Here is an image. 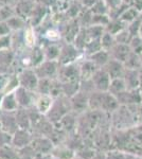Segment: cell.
I'll return each mask as SVG.
<instances>
[{
	"mask_svg": "<svg viewBox=\"0 0 142 159\" xmlns=\"http://www.w3.org/2000/svg\"><path fill=\"white\" fill-rule=\"evenodd\" d=\"M141 24H142V15H140L138 18L127 25V27L126 28H127V30L130 31V33L131 34V36L133 37L139 35V30H140Z\"/></svg>",
	"mask_w": 142,
	"mask_h": 159,
	"instance_id": "7bdbcfd3",
	"label": "cell"
},
{
	"mask_svg": "<svg viewBox=\"0 0 142 159\" xmlns=\"http://www.w3.org/2000/svg\"><path fill=\"white\" fill-rule=\"evenodd\" d=\"M89 37H88V34H87L86 32V28H81V30L79 31V33H77V35L76 36L73 40V45L76 46L79 50H81L82 52H83V49L84 47L86 46V43L89 42Z\"/></svg>",
	"mask_w": 142,
	"mask_h": 159,
	"instance_id": "1f68e13d",
	"label": "cell"
},
{
	"mask_svg": "<svg viewBox=\"0 0 142 159\" xmlns=\"http://www.w3.org/2000/svg\"><path fill=\"white\" fill-rule=\"evenodd\" d=\"M115 38H116V42L119 43H125V45H130L131 38V34L130 33V31L127 30V28L125 29L121 30L120 32H118L117 34L115 35Z\"/></svg>",
	"mask_w": 142,
	"mask_h": 159,
	"instance_id": "b9f144b4",
	"label": "cell"
},
{
	"mask_svg": "<svg viewBox=\"0 0 142 159\" xmlns=\"http://www.w3.org/2000/svg\"><path fill=\"white\" fill-rule=\"evenodd\" d=\"M18 108H19V106L17 103L16 96H15V90L2 94L1 103H0V111L15 112Z\"/></svg>",
	"mask_w": 142,
	"mask_h": 159,
	"instance_id": "44dd1931",
	"label": "cell"
},
{
	"mask_svg": "<svg viewBox=\"0 0 142 159\" xmlns=\"http://www.w3.org/2000/svg\"><path fill=\"white\" fill-rule=\"evenodd\" d=\"M17 64V54L12 48L0 50V73H16L14 70Z\"/></svg>",
	"mask_w": 142,
	"mask_h": 159,
	"instance_id": "ba28073f",
	"label": "cell"
},
{
	"mask_svg": "<svg viewBox=\"0 0 142 159\" xmlns=\"http://www.w3.org/2000/svg\"><path fill=\"white\" fill-rule=\"evenodd\" d=\"M141 15H142V12H141Z\"/></svg>",
	"mask_w": 142,
	"mask_h": 159,
	"instance_id": "91938a15",
	"label": "cell"
},
{
	"mask_svg": "<svg viewBox=\"0 0 142 159\" xmlns=\"http://www.w3.org/2000/svg\"><path fill=\"white\" fill-rule=\"evenodd\" d=\"M13 145L0 148V159H20L18 154Z\"/></svg>",
	"mask_w": 142,
	"mask_h": 159,
	"instance_id": "74e56055",
	"label": "cell"
},
{
	"mask_svg": "<svg viewBox=\"0 0 142 159\" xmlns=\"http://www.w3.org/2000/svg\"><path fill=\"white\" fill-rule=\"evenodd\" d=\"M87 57H88L98 68H104L105 65H106L110 58H112L110 57L109 52L103 49L99 50L98 52L94 53V54H91L90 56H87Z\"/></svg>",
	"mask_w": 142,
	"mask_h": 159,
	"instance_id": "83f0119b",
	"label": "cell"
},
{
	"mask_svg": "<svg viewBox=\"0 0 142 159\" xmlns=\"http://www.w3.org/2000/svg\"><path fill=\"white\" fill-rule=\"evenodd\" d=\"M80 66V76H81V81H88L92 78V75L98 70L97 66L89 60L88 57L84 56L81 61H79Z\"/></svg>",
	"mask_w": 142,
	"mask_h": 159,
	"instance_id": "ffe728a7",
	"label": "cell"
},
{
	"mask_svg": "<svg viewBox=\"0 0 142 159\" xmlns=\"http://www.w3.org/2000/svg\"><path fill=\"white\" fill-rule=\"evenodd\" d=\"M31 148L35 154L39 155H51V152L53 150V142L49 137L46 136H39L37 138H33V141L31 143Z\"/></svg>",
	"mask_w": 142,
	"mask_h": 159,
	"instance_id": "5bb4252c",
	"label": "cell"
},
{
	"mask_svg": "<svg viewBox=\"0 0 142 159\" xmlns=\"http://www.w3.org/2000/svg\"><path fill=\"white\" fill-rule=\"evenodd\" d=\"M0 129H1V121H0Z\"/></svg>",
	"mask_w": 142,
	"mask_h": 159,
	"instance_id": "6f0895ef",
	"label": "cell"
},
{
	"mask_svg": "<svg viewBox=\"0 0 142 159\" xmlns=\"http://www.w3.org/2000/svg\"><path fill=\"white\" fill-rule=\"evenodd\" d=\"M120 106L117 98L108 91L94 90L89 93L88 107L90 110L110 115Z\"/></svg>",
	"mask_w": 142,
	"mask_h": 159,
	"instance_id": "7a4b0ae2",
	"label": "cell"
},
{
	"mask_svg": "<svg viewBox=\"0 0 142 159\" xmlns=\"http://www.w3.org/2000/svg\"><path fill=\"white\" fill-rule=\"evenodd\" d=\"M140 70V69H139ZM139 70L126 68L125 73L123 75V80L125 82V85L127 90H134L139 89Z\"/></svg>",
	"mask_w": 142,
	"mask_h": 159,
	"instance_id": "d4e9b609",
	"label": "cell"
},
{
	"mask_svg": "<svg viewBox=\"0 0 142 159\" xmlns=\"http://www.w3.org/2000/svg\"><path fill=\"white\" fill-rule=\"evenodd\" d=\"M57 79L62 83H67V82H81L79 61L73 64H69V65L59 66Z\"/></svg>",
	"mask_w": 142,
	"mask_h": 159,
	"instance_id": "9c48e42d",
	"label": "cell"
},
{
	"mask_svg": "<svg viewBox=\"0 0 142 159\" xmlns=\"http://www.w3.org/2000/svg\"><path fill=\"white\" fill-rule=\"evenodd\" d=\"M2 6V4H1V2H0V7H1Z\"/></svg>",
	"mask_w": 142,
	"mask_h": 159,
	"instance_id": "680465c9",
	"label": "cell"
},
{
	"mask_svg": "<svg viewBox=\"0 0 142 159\" xmlns=\"http://www.w3.org/2000/svg\"><path fill=\"white\" fill-rule=\"evenodd\" d=\"M95 1H97V0H80L82 7H85V9H90V7L95 3Z\"/></svg>",
	"mask_w": 142,
	"mask_h": 159,
	"instance_id": "681fc988",
	"label": "cell"
},
{
	"mask_svg": "<svg viewBox=\"0 0 142 159\" xmlns=\"http://www.w3.org/2000/svg\"><path fill=\"white\" fill-rule=\"evenodd\" d=\"M15 117H16L17 125L19 129L31 130L32 125H31L29 111H28L27 108H21V107H19V108L15 111Z\"/></svg>",
	"mask_w": 142,
	"mask_h": 159,
	"instance_id": "484cf974",
	"label": "cell"
},
{
	"mask_svg": "<svg viewBox=\"0 0 142 159\" xmlns=\"http://www.w3.org/2000/svg\"><path fill=\"white\" fill-rule=\"evenodd\" d=\"M100 43H101V47H102L103 50H106V51H109L113 46L117 43L116 42V38H115V35L110 34L105 31L103 33V35L101 36L100 38Z\"/></svg>",
	"mask_w": 142,
	"mask_h": 159,
	"instance_id": "e575fe53",
	"label": "cell"
},
{
	"mask_svg": "<svg viewBox=\"0 0 142 159\" xmlns=\"http://www.w3.org/2000/svg\"><path fill=\"white\" fill-rule=\"evenodd\" d=\"M12 136L13 135L0 129V148L12 145Z\"/></svg>",
	"mask_w": 142,
	"mask_h": 159,
	"instance_id": "ee69618b",
	"label": "cell"
},
{
	"mask_svg": "<svg viewBox=\"0 0 142 159\" xmlns=\"http://www.w3.org/2000/svg\"><path fill=\"white\" fill-rule=\"evenodd\" d=\"M110 144L117 150L142 156V123L124 130H118V136L113 137Z\"/></svg>",
	"mask_w": 142,
	"mask_h": 159,
	"instance_id": "6da1fadb",
	"label": "cell"
},
{
	"mask_svg": "<svg viewBox=\"0 0 142 159\" xmlns=\"http://www.w3.org/2000/svg\"><path fill=\"white\" fill-rule=\"evenodd\" d=\"M15 96L17 99L18 106L21 108H31L35 105L38 93L36 91L28 90V89L18 86L15 90Z\"/></svg>",
	"mask_w": 142,
	"mask_h": 159,
	"instance_id": "8fae6325",
	"label": "cell"
},
{
	"mask_svg": "<svg viewBox=\"0 0 142 159\" xmlns=\"http://www.w3.org/2000/svg\"><path fill=\"white\" fill-rule=\"evenodd\" d=\"M139 90L142 91V68L139 70Z\"/></svg>",
	"mask_w": 142,
	"mask_h": 159,
	"instance_id": "f5cc1de1",
	"label": "cell"
},
{
	"mask_svg": "<svg viewBox=\"0 0 142 159\" xmlns=\"http://www.w3.org/2000/svg\"><path fill=\"white\" fill-rule=\"evenodd\" d=\"M72 159H83V158H81V157H74V158H72Z\"/></svg>",
	"mask_w": 142,
	"mask_h": 159,
	"instance_id": "9f6ffc18",
	"label": "cell"
},
{
	"mask_svg": "<svg viewBox=\"0 0 142 159\" xmlns=\"http://www.w3.org/2000/svg\"><path fill=\"white\" fill-rule=\"evenodd\" d=\"M36 3H37V0H17L13 6L15 10V14L28 21Z\"/></svg>",
	"mask_w": 142,
	"mask_h": 159,
	"instance_id": "2e32d148",
	"label": "cell"
},
{
	"mask_svg": "<svg viewBox=\"0 0 142 159\" xmlns=\"http://www.w3.org/2000/svg\"><path fill=\"white\" fill-rule=\"evenodd\" d=\"M125 90H127V88H126L125 82H124V80H123V78L112 80L109 88H108V92H109V93H112V96L117 97L120 93L124 92Z\"/></svg>",
	"mask_w": 142,
	"mask_h": 159,
	"instance_id": "4dcf8cb0",
	"label": "cell"
},
{
	"mask_svg": "<svg viewBox=\"0 0 142 159\" xmlns=\"http://www.w3.org/2000/svg\"><path fill=\"white\" fill-rule=\"evenodd\" d=\"M104 69L106 70V72L108 73V75L110 76L112 80L123 78L126 70L124 64L117 60H113V58H110L109 61L105 65Z\"/></svg>",
	"mask_w": 142,
	"mask_h": 159,
	"instance_id": "7402d4cb",
	"label": "cell"
},
{
	"mask_svg": "<svg viewBox=\"0 0 142 159\" xmlns=\"http://www.w3.org/2000/svg\"><path fill=\"white\" fill-rule=\"evenodd\" d=\"M11 48V34L7 36H0V50Z\"/></svg>",
	"mask_w": 142,
	"mask_h": 159,
	"instance_id": "bcb514c9",
	"label": "cell"
},
{
	"mask_svg": "<svg viewBox=\"0 0 142 159\" xmlns=\"http://www.w3.org/2000/svg\"><path fill=\"white\" fill-rule=\"evenodd\" d=\"M139 36H140V37H142V24H141L140 30H139Z\"/></svg>",
	"mask_w": 142,
	"mask_h": 159,
	"instance_id": "db71d44e",
	"label": "cell"
},
{
	"mask_svg": "<svg viewBox=\"0 0 142 159\" xmlns=\"http://www.w3.org/2000/svg\"><path fill=\"white\" fill-rule=\"evenodd\" d=\"M120 105H134L142 103V92L139 89H134V90H125L124 92L120 93L116 97Z\"/></svg>",
	"mask_w": 142,
	"mask_h": 159,
	"instance_id": "ac0fdd59",
	"label": "cell"
},
{
	"mask_svg": "<svg viewBox=\"0 0 142 159\" xmlns=\"http://www.w3.org/2000/svg\"><path fill=\"white\" fill-rule=\"evenodd\" d=\"M94 89L97 91H108L112 79L104 68H99L90 79Z\"/></svg>",
	"mask_w": 142,
	"mask_h": 159,
	"instance_id": "7c38bea8",
	"label": "cell"
},
{
	"mask_svg": "<svg viewBox=\"0 0 142 159\" xmlns=\"http://www.w3.org/2000/svg\"><path fill=\"white\" fill-rule=\"evenodd\" d=\"M110 122L117 130H124L137 125V121L131 109L125 105H120L115 111L110 114Z\"/></svg>",
	"mask_w": 142,
	"mask_h": 159,
	"instance_id": "3957f363",
	"label": "cell"
},
{
	"mask_svg": "<svg viewBox=\"0 0 142 159\" xmlns=\"http://www.w3.org/2000/svg\"><path fill=\"white\" fill-rule=\"evenodd\" d=\"M48 13H49L48 7L37 1L29 20H28V24H29L30 27L36 29V28L39 27L46 20V18L48 17Z\"/></svg>",
	"mask_w": 142,
	"mask_h": 159,
	"instance_id": "9a60e30c",
	"label": "cell"
},
{
	"mask_svg": "<svg viewBox=\"0 0 142 159\" xmlns=\"http://www.w3.org/2000/svg\"><path fill=\"white\" fill-rule=\"evenodd\" d=\"M140 61H141V68H142V53L140 54Z\"/></svg>",
	"mask_w": 142,
	"mask_h": 159,
	"instance_id": "11a10c76",
	"label": "cell"
},
{
	"mask_svg": "<svg viewBox=\"0 0 142 159\" xmlns=\"http://www.w3.org/2000/svg\"><path fill=\"white\" fill-rule=\"evenodd\" d=\"M71 111V105H70V99L67 98L65 96H61L58 98L54 99V102L51 106L50 110L47 112L46 118L51 123L55 124L64 116Z\"/></svg>",
	"mask_w": 142,
	"mask_h": 159,
	"instance_id": "277c9868",
	"label": "cell"
},
{
	"mask_svg": "<svg viewBox=\"0 0 142 159\" xmlns=\"http://www.w3.org/2000/svg\"><path fill=\"white\" fill-rule=\"evenodd\" d=\"M54 102V98L50 94H38L34 107L44 116L47 115Z\"/></svg>",
	"mask_w": 142,
	"mask_h": 159,
	"instance_id": "cb8c5ba5",
	"label": "cell"
},
{
	"mask_svg": "<svg viewBox=\"0 0 142 159\" xmlns=\"http://www.w3.org/2000/svg\"><path fill=\"white\" fill-rule=\"evenodd\" d=\"M0 121H1V129L6 130L11 135H13L19 129L17 125L15 112L0 111Z\"/></svg>",
	"mask_w": 142,
	"mask_h": 159,
	"instance_id": "d6986e66",
	"label": "cell"
},
{
	"mask_svg": "<svg viewBox=\"0 0 142 159\" xmlns=\"http://www.w3.org/2000/svg\"><path fill=\"white\" fill-rule=\"evenodd\" d=\"M124 66L127 69H135V70H139L141 69V61L140 55L138 53L131 51V54L128 55L127 60L124 61Z\"/></svg>",
	"mask_w": 142,
	"mask_h": 159,
	"instance_id": "836d02e7",
	"label": "cell"
},
{
	"mask_svg": "<svg viewBox=\"0 0 142 159\" xmlns=\"http://www.w3.org/2000/svg\"><path fill=\"white\" fill-rule=\"evenodd\" d=\"M130 7H135L137 11L142 12V0H131V4Z\"/></svg>",
	"mask_w": 142,
	"mask_h": 159,
	"instance_id": "c3c4849f",
	"label": "cell"
},
{
	"mask_svg": "<svg viewBox=\"0 0 142 159\" xmlns=\"http://www.w3.org/2000/svg\"><path fill=\"white\" fill-rule=\"evenodd\" d=\"M140 15H141V13L139 11H137L135 7H127L124 11L121 13V15L119 16V19H120L121 21H123L126 25H127L128 24H131V21H134L135 19L138 18Z\"/></svg>",
	"mask_w": 142,
	"mask_h": 159,
	"instance_id": "f546056e",
	"label": "cell"
},
{
	"mask_svg": "<svg viewBox=\"0 0 142 159\" xmlns=\"http://www.w3.org/2000/svg\"><path fill=\"white\" fill-rule=\"evenodd\" d=\"M86 32L88 34L89 39H100L103 33L105 32V28L101 27V25H91L86 28Z\"/></svg>",
	"mask_w": 142,
	"mask_h": 159,
	"instance_id": "f35d334b",
	"label": "cell"
},
{
	"mask_svg": "<svg viewBox=\"0 0 142 159\" xmlns=\"http://www.w3.org/2000/svg\"><path fill=\"white\" fill-rule=\"evenodd\" d=\"M12 33L7 22H0V36H7Z\"/></svg>",
	"mask_w": 142,
	"mask_h": 159,
	"instance_id": "7dc6e473",
	"label": "cell"
},
{
	"mask_svg": "<svg viewBox=\"0 0 142 159\" xmlns=\"http://www.w3.org/2000/svg\"><path fill=\"white\" fill-rule=\"evenodd\" d=\"M15 15V10L13 6H1L0 7V22H6L12 16Z\"/></svg>",
	"mask_w": 142,
	"mask_h": 159,
	"instance_id": "60d3db41",
	"label": "cell"
},
{
	"mask_svg": "<svg viewBox=\"0 0 142 159\" xmlns=\"http://www.w3.org/2000/svg\"><path fill=\"white\" fill-rule=\"evenodd\" d=\"M91 159H106V154H104L103 152H99L97 154L94 153V155L92 156Z\"/></svg>",
	"mask_w": 142,
	"mask_h": 159,
	"instance_id": "f907efd6",
	"label": "cell"
},
{
	"mask_svg": "<svg viewBox=\"0 0 142 159\" xmlns=\"http://www.w3.org/2000/svg\"><path fill=\"white\" fill-rule=\"evenodd\" d=\"M17 0H0L2 6H14Z\"/></svg>",
	"mask_w": 142,
	"mask_h": 159,
	"instance_id": "816d5d0a",
	"label": "cell"
},
{
	"mask_svg": "<svg viewBox=\"0 0 142 159\" xmlns=\"http://www.w3.org/2000/svg\"><path fill=\"white\" fill-rule=\"evenodd\" d=\"M110 57L113 60H117L121 63L124 64V61L127 60L128 55L131 54V49L130 45H125V43H117L109 51Z\"/></svg>",
	"mask_w": 142,
	"mask_h": 159,
	"instance_id": "603a6c76",
	"label": "cell"
},
{
	"mask_svg": "<svg viewBox=\"0 0 142 159\" xmlns=\"http://www.w3.org/2000/svg\"><path fill=\"white\" fill-rule=\"evenodd\" d=\"M7 25H9L10 30L12 32H16V31H20L24 30L29 25L28 21L25 19H24L22 17L18 16V15L15 14L14 16H12L9 20H7Z\"/></svg>",
	"mask_w": 142,
	"mask_h": 159,
	"instance_id": "f1b7e54d",
	"label": "cell"
},
{
	"mask_svg": "<svg viewBox=\"0 0 142 159\" xmlns=\"http://www.w3.org/2000/svg\"><path fill=\"white\" fill-rule=\"evenodd\" d=\"M102 49L101 47V43H100V39H90L88 43H86V46L84 47L83 49V54L84 56H90L94 53L98 52L99 50Z\"/></svg>",
	"mask_w": 142,
	"mask_h": 159,
	"instance_id": "d590c367",
	"label": "cell"
},
{
	"mask_svg": "<svg viewBox=\"0 0 142 159\" xmlns=\"http://www.w3.org/2000/svg\"><path fill=\"white\" fill-rule=\"evenodd\" d=\"M126 27H127V25L123 21H121L119 18H112L110 21L108 22V25L105 27V31L112 35H116L118 32H120L121 30L125 29Z\"/></svg>",
	"mask_w": 142,
	"mask_h": 159,
	"instance_id": "d6a6232c",
	"label": "cell"
},
{
	"mask_svg": "<svg viewBox=\"0 0 142 159\" xmlns=\"http://www.w3.org/2000/svg\"><path fill=\"white\" fill-rule=\"evenodd\" d=\"M88 98L89 93L82 89H80L74 96H72L70 99L71 111L76 115H82L85 111L89 109L88 107Z\"/></svg>",
	"mask_w": 142,
	"mask_h": 159,
	"instance_id": "30bf717a",
	"label": "cell"
},
{
	"mask_svg": "<svg viewBox=\"0 0 142 159\" xmlns=\"http://www.w3.org/2000/svg\"><path fill=\"white\" fill-rule=\"evenodd\" d=\"M84 57V54L72 43H61V53L58 56V64L61 66L77 63Z\"/></svg>",
	"mask_w": 142,
	"mask_h": 159,
	"instance_id": "5b68a950",
	"label": "cell"
},
{
	"mask_svg": "<svg viewBox=\"0 0 142 159\" xmlns=\"http://www.w3.org/2000/svg\"><path fill=\"white\" fill-rule=\"evenodd\" d=\"M110 16L108 14H92L91 25H101V27H106L108 22L110 21Z\"/></svg>",
	"mask_w": 142,
	"mask_h": 159,
	"instance_id": "ab89813d",
	"label": "cell"
},
{
	"mask_svg": "<svg viewBox=\"0 0 142 159\" xmlns=\"http://www.w3.org/2000/svg\"><path fill=\"white\" fill-rule=\"evenodd\" d=\"M90 11L92 14H108L109 15V7L105 0H97L95 3L90 7Z\"/></svg>",
	"mask_w": 142,
	"mask_h": 159,
	"instance_id": "8d00e7d4",
	"label": "cell"
},
{
	"mask_svg": "<svg viewBox=\"0 0 142 159\" xmlns=\"http://www.w3.org/2000/svg\"><path fill=\"white\" fill-rule=\"evenodd\" d=\"M59 64L57 61H49L45 60L44 61L37 65L34 69L36 75L38 79H56L58 75Z\"/></svg>",
	"mask_w": 142,
	"mask_h": 159,
	"instance_id": "8992f818",
	"label": "cell"
},
{
	"mask_svg": "<svg viewBox=\"0 0 142 159\" xmlns=\"http://www.w3.org/2000/svg\"><path fill=\"white\" fill-rule=\"evenodd\" d=\"M34 136L32 134V130L18 129L12 136V145L16 150H20L25 147H29L32 143Z\"/></svg>",
	"mask_w": 142,
	"mask_h": 159,
	"instance_id": "4fadbf2b",
	"label": "cell"
},
{
	"mask_svg": "<svg viewBox=\"0 0 142 159\" xmlns=\"http://www.w3.org/2000/svg\"><path fill=\"white\" fill-rule=\"evenodd\" d=\"M80 30H81V25H80L77 19L74 18L68 19V21H66L63 29L59 31H61L62 37L64 38L66 43H73L74 38H76Z\"/></svg>",
	"mask_w": 142,
	"mask_h": 159,
	"instance_id": "e0dca14e",
	"label": "cell"
},
{
	"mask_svg": "<svg viewBox=\"0 0 142 159\" xmlns=\"http://www.w3.org/2000/svg\"><path fill=\"white\" fill-rule=\"evenodd\" d=\"M10 76H11V74L0 73V94H3L6 92L10 81Z\"/></svg>",
	"mask_w": 142,
	"mask_h": 159,
	"instance_id": "f6af8a7d",
	"label": "cell"
},
{
	"mask_svg": "<svg viewBox=\"0 0 142 159\" xmlns=\"http://www.w3.org/2000/svg\"><path fill=\"white\" fill-rule=\"evenodd\" d=\"M17 79L19 86L28 90L36 91L38 86V76L36 75L33 68H24L17 72Z\"/></svg>",
	"mask_w": 142,
	"mask_h": 159,
	"instance_id": "52a82bcc",
	"label": "cell"
},
{
	"mask_svg": "<svg viewBox=\"0 0 142 159\" xmlns=\"http://www.w3.org/2000/svg\"><path fill=\"white\" fill-rule=\"evenodd\" d=\"M42 46V45H40ZM44 50L45 60L49 61H57L59 53H61V45L58 43H49L42 46Z\"/></svg>",
	"mask_w": 142,
	"mask_h": 159,
	"instance_id": "4316f807",
	"label": "cell"
}]
</instances>
